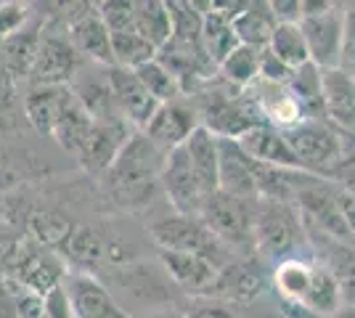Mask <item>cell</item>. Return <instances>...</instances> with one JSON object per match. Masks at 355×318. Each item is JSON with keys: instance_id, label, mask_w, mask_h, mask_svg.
<instances>
[{"instance_id": "38", "label": "cell", "mask_w": 355, "mask_h": 318, "mask_svg": "<svg viewBox=\"0 0 355 318\" xmlns=\"http://www.w3.org/2000/svg\"><path fill=\"white\" fill-rule=\"evenodd\" d=\"M24 242H27V236H21L19 231H14L8 223L0 220V268L6 271V276L14 268V263H16V258H19Z\"/></svg>"}, {"instance_id": "1", "label": "cell", "mask_w": 355, "mask_h": 318, "mask_svg": "<svg viewBox=\"0 0 355 318\" xmlns=\"http://www.w3.org/2000/svg\"><path fill=\"white\" fill-rule=\"evenodd\" d=\"M164 159L167 154L157 149L141 130H135L104 173L106 191L122 207H144L159 186Z\"/></svg>"}, {"instance_id": "12", "label": "cell", "mask_w": 355, "mask_h": 318, "mask_svg": "<svg viewBox=\"0 0 355 318\" xmlns=\"http://www.w3.org/2000/svg\"><path fill=\"white\" fill-rule=\"evenodd\" d=\"M159 186L164 188V194H167V199H170V204H173V210H175L178 215L199 218V210H202V204H205V194H202V188H199V181H196V175H193L189 154H186L183 146L167 154Z\"/></svg>"}, {"instance_id": "25", "label": "cell", "mask_w": 355, "mask_h": 318, "mask_svg": "<svg viewBox=\"0 0 355 318\" xmlns=\"http://www.w3.org/2000/svg\"><path fill=\"white\" fill-rule=\"evenodd\" d=\"M205 8L207 11H205V24H202V51L209 59V64L218 69L225 61V56L241 43H239L236 32H234V19L215 11L212 3H205Z\"/></svg>"}, {"instance_id": "9", "label": "cell", "mask_w": 355, "mask_h": 318, "mask_svg": "<svg viewBox=\"0 0 355 318\" xmlns=\"http://www.w3.org/2000/svg\"><path fill=\"white\" fill-rule=\"evenodd\" d=\"M300 30L308 43L311 64L318 69H337L342 48V3H331L326 11L300 19Z\"/></svg>"}, {"instance_id": "16", "label": "cell", "mask_w": 355, "mask_h": 318, "mask_svg": "<svg viewBox=\"0 0 355 318\" xmlns=\"http://www.w3.org/2000/svg\"><path fill=\"white\" fill-rule=\"evenodd\" d=\"M64 292L74 318H128L104 284H98L88 273H67Z\"/></svg>"}, {"instance_id": "19", "label": "cell", "mask_w": 355, "mask_h": 318, "mask_svg": "<svg viewBox=\"0 0 355 318\" xmlns=\"http://www.w3.org/2000/svg\"><path fill=\"white\" fill-rule=\"evenodd\" d=\"M236 146L247 154L250 159L260 162V165L270 167H286V170H300L295 154L289 149L284 130L273 127V125H254L252 130H247L241 138H236Z\"/></svg>"}, {"instance_id": "10", "label": "cell", "mask_w": 355, "mask_h": 318, "mask_svg": "<svg viewBox=\"0 0 355 318\" xmlns=\"http://www.w3.org/2000/svg\"><path fill=\"white\" fill-rule=\"evenodd\" d=\"M80 67V53L67 35L53 30L40 32V48L32 67V85H69Z\"/></svg>"}, {"instance_id": "34", "label": "cell", "mask_w": 355, "mask_h": 318, "mask_svg": "<svg viewBox=\"0 0 355 318\" xmlns=\"http://www.w3.org/2000/svg\"><path fill=\"white\" fill-rule=\"evenodd\" d=\"M112 56H114V67L122 69H138L148 64L151 59H157V48H151L138 35L135 30L125 32H112Z\"/></svg>"}, {"instance_id": "48", "label": "cell", "mask_w": 355, "mask_h": 318, "mask_svg": "<svg viewBox=\"0 0 355 318\" xmlns=\"http://www.w3.org/2000/svg\"><path fill=\"white\" fill-rule=\"evenodd\" d=\"M263 318H284V316L279 313V310H276V313H268V316H263Z\"/></svg>"}, {"instance_id": "21", "label": "cell", "mask_w": 355, "mask_h": 318, "mask_svg": "<svg viewBox=\"0 0 355 318\" xmlns=\"http://www.w3.org/2000/svg\"><path fill=\"white\" fill-rule=\"evenodd\" d=\"M183 149L189 154V162L191 170L199 181V188L205 199L212 197L218 191V167H220V146H218V138L207 133L205 127H196L189 141L183 143Z\"/></svg>"}, {"instance_id": "44", "label": "cell", "mask_w": 355, "mask_h": 318, "mask_svg": "<svg viewBox=\"0 0 355 318\" xmlns=\"http://www.w3.org/2000/svg\"><path fill=\"white\" fill-rule=\"evenodd\" d=\"M337 199H340V210H342V218H345V226H347L350 239H353V244H355V197L340 191Z\"/></svg>"}, {"instance_id": "26", "label": "cell", "mask_w": 355, "mask_h": 318, "mask_svg": "<svg viewBox=\"0 0 355 318\" xmlns=\"http://www.w3.org/2000/svg\"><path fill=\"white\" fill-rule=\"evenodd\" d=\"M93 117L88 114V109L80 104V98L72 93V88L67 91V98H64V106H61L59 122H56V130H53V138L59 141V146H64L67 152L77 154L83 149L85 138H88L90 127H93Z\"/></svg>"}, {"instance_id": "17", "label": "cell", "mask_w": 355, "mask_h": 318, "mask_svg": "<svg viewBox=\"0 0 355 318\" xmlns=\"http://www.w3.org/2000/svg\"><path fill=\"white\" fill-rule=\"evenodd\" d=\"M130 136L133 133H130L128 122H93V127H90L88 138H85L83 149L77 152V157H80V162L88 173L104 175Z\"/></svg>"}, {"instance_id": "7", "label": "cell", "mask_w": 355, "mask_h": 318, "mask_svg": "<svg viewBox=\"0 0 355 318\" xmlns=\"http://www.w3.org/2000/svg\"><path fill=\"white\" fill-rule=\"evenodd\" d=\"M67 37L80 56L104 64L106 69L114 67L112 37H109V30L96 3H77L74 11L67 14Z\"/></svg>"}, {"instance_id": "11", "label": "cell", "mask_w": 355, "mask_h": 318, "mask_svg": "<svg viewBox=\"0 0 355 318\" xmlns=\"http://www.w3.org/2000/svg\"><path fill=\"white\" fill-rule=\"evenodd\" d=\"M106 82H109L114 104H117L119 117L128 122L130 127H135V130H144L148 120L154 117V112L159 109V104L144 88V82L138 80V75H135L133 69L109 67L106 69Z\"/></svg>"}, {"instance_id": "18", "label": "cell", "mask_w": 355, "mask_h": 318, "mask_svg": "<svg viewBox=\"0 0 355 318\" xmlns=\"http://www.w3.org/2000/svg\"><path fill=\"white\" fill-rule=\"evenodd\" d=\"M159 260H162L164 271L173 279V284L189 292L191 297H207L215 292L220 268L207 258L199 255H189V252H164L159 249Z\"/></svg>"}, {"instance_id": "37", "label": "cell", "mask_w": 355, "mask_h": 318, "mask_svg": "<svg viewBox=\"0 0 355 318\" xmlns=\"http://www.w3.org/2000/svg\"><path fill=\"white\" fill-rule=\"evenodd\" d=\"M329 181L334 183L340 191L355 197V138L345 136V154H342V159L337 162V167L331 170Z\"/></svg>"}, {"instance_id": "42", "label": "cell", "mask_w": 355, "mask_h": 318, "mask_svg": "<svg viewBox=\"0 0 355 318\" xmlns=\"http://www.w3.org/2000/svg\"><path fill=\"white\" fill-rule=\"evenodd\" d=\"M268 6L276 24H300L302 19V0H270Z\"/></svg>"}, {"instance_id": "29", "label": "cell", "mask_w": 355, "mask_h": 318, "mask_svg": "<svg viewBox=\"0 0 355 318\" xmlns=\"http://www.w3.org/2000/svg\"><path fill=\"white\" fill-rule=\"evenodd\" d=\"M313 265L308 260L300 258H286L276 263V268L270 273V284L276 289L279 300H289V303H302L308 289H311L313 279Z\"/></svg>"}, {"instance_id": "33", "label": "cell", "mask_w": 355, "mask_h": 318, "mask_svg": "<svg viewBox=\"0 0 355 318\" xmlns=\"http://www.w3.org/2000/svg\"><path fill=\"white\" fill-rule=\"evenodd\" d=\"M260 53L257 48L250 46H239L234 48L225 61L218 67L220 77L231 85V88H239V91H247L252 82L257 80V72H260Z\"/></svg>"}, {"instance_id": "6", "label": "cell", "mask_w": 355, "mask_h": 318, "mask_svg": "<svg viewBox=\"0 0 355 318\" xmlns=\"http://www.w3.org/2000/svg\"><path fill=\"white\" fill-rule=\"evenodd\" d=\"M199 220L205 223L209 233L223 244L239 252H254L252 244V202L228 197L223 191H215L205 199Z\"/></svg>"}, {"instance_id": "41", "label": "cell", "mask_w": 355, "mask_h": 318, "mask_svg": "<svg viewBox=\"0 0 355 318\" xmlns=\"http://www.w3.org/2000/svg\"><path fill=\"white\" fill-rule=\"evenodd\" d=\"M180 313L186 318H239L234 310H228L218 303H207L205 297H193L189 308H183Z\"/></svg>"}, {"instance_id": "43", "label": "cell", "mask_w": 355, "mask_h": 318, "mask_svg": "<svg viewBox=\"0 0 355 318\" xmlns=\"http://www.w3.org/2000/svg\"><path fill=\"white\" fill-rule=\"evenodd\" d=\"M43 300H45V318H74L69 300H67V292H64V284L56 287L53 292H48Z\"/></svg>"}, {"instance_id": "32", "label": "cell", "mask_w": 355, "mask_h": 318, "mask_svg": "<svg viewBox=\"0 0 355 318\" xmlns=\"http://www.w3.org/2000/svg\"><path fill=\"white\" fill-rule=\"evenodd\" d=\"M268 51L276 56V59L286 64L292 72L311 64V53H308V43L302 37V30L300 24H276L273 30V37L268 43Z\"/></svg>"}, {"instance_id": "28", "label": "cell", "mask_w": 355, "mask_h": 318, "mask_svg": "<svg viewBox=\"0 0 355 318\" xmlns=\"http://www.w3.org/2000/svg\"><path fill=\"white\" fill-rule=\"evenodd\" d=\"M74 223L59 210H35L30 215V220H27V231H30V239L37 247H43L48 252H56L59 255L61 249H64V244L69 239V233H72Z\"/></svg>"}, {"instance_id": "8", "label": "cell", "mask_w": 355, "mask_h": 318, "mask_svg": "<svg viewBox=\"0 0 355 318\" xmlns=\"http://www.w3.org/2000/svg\"><path fill=\"white\" fill-rule=\"evenodd\" d=\"M8 279H14L19 287L45 297L48 292H53L56 287L64 284L67 265L56 252H48L43 247H37L32 239H27L19 258H16L14 268L8 271Z\"/></svg>"}, {"instance_id": "13", "label": "cell", "mask_w": 355, "mask_h": 318, "mask_svg": "<svg viewBox=\"0 0 355 318\" xmlns=\"http://www.w3.org/2000/svg\"><path fill=\"white\" fill-rule=\"evenodd\" d=\"M199 127V117L193 112L191 104H186L183 98L180 101H170V104H159V109L154 112V117L148 120V125L141 130L144 136L162 149L164 154L180 149L189 136Z\"/></svg>"}, {"instance_id": "24", "label": "cell", "mask_w": 355, "mask_h": 318, "mask_svg": "<svg viewBox=\"0 0 355 318\" xmlns=\"http://www.w3.org/2000/svg\"><path fill=\"white\" fill-rule=\"evenodd\" d=\"M61 258H67V263H72L77 273L96 271L104 265V260H109V244L98 236V231L90 226H74L69 239L61 249Z\"/></svg>"}, {"instance_id": "22", "label": "cell", "mask_w": 355, "mask_h": 318, "mask_svg": "<svg viewBox=\"0 0 355 318\" xmlns=\"http://www.w3.org/2000/svg\"><path fill=\"white\" fill-rule=\"evenodd\" d=\"M40 32L43 30L37 27H24L0 43V69L11 82L30 80L35 59H37V48H40Z\"/></svg>"}, {"instance_id": "14", "label": "cell", "mask_w": 355, "mask_h": 318, "mask_svg": "<svg viewBox=\"0 0 355 318\" xmlns=\"http://www.w3.org/2000/svg\"><path fill=\"white\" fill-rule=\"evenodd\" d=\"M268 287H270V276H268L263 260L244 258V260H231V265L223 268L212 294L225 297L231 303L250 305L257 297H263L268 292Z\"/></svg>"}, {"instance_id": "47", "label": "cell", "mask_w": 355, "mask_h": 318, "mask_svg": "<svg viewBox=\"0 0 355 318\" xmlns=\"http://www.w3.org/2000/svg\"><path fill=\"white\" fill-rule=\"evenodd\" d=\"M151 318H186V316L178 310V313H157V316H151Z\"/></svg>"}, {"instance_id": "35", "label": "cell", "mask_w": 355, "mask_h": 318, "mask_svg": "<svg viewBox=\"0 0 355 318\" xmlns=\"http://www.w3.org/2000/svg\"><path fill=\"white\" fill-rule=\"evenodd\" d=\"M133 72L138 75V80L144 82V88L154 96L157 104H170V101H180V98H183V91H180L178 80L170 75L157 59H151L148 64L138 67Z\"/></svg>"}, {"instance_id": "30", "label": "cell", "mask_w": 355, "mask_h": 318, "mask_svg": "<svg viewBox=\"0 0 355 318\" xmlns=\"http://www.w3.org/2000/svg\"><path fill=\"white\" fill-rule=\"evenodd\" d=\"M133 30L146 40L148 46L159 51L173 35L167 3H157V0L133 3Z\"/></svg>"}, {"instance_id": "39", "label": "cell", "mask_w": 355, "mask_h": 318, "mask_svg": "<svg viewBox=\"0 0 355 318\" xmlns=\"http://www.w3.org/2000/svg\"><path fill=\"white\" fill-rule=\"evenodd\" d=\"M27 16H30V6L24 3H0V43L19 30H24Z\"/></svg>"}, {"instance_id": "5", "label": "cell", "mask_w": 355, "mask_h": 318, "mask_svg": "<svg viewBox=\"0 0 355 318\" xmlns=\"http://www.w3.org/2000/svg\"><path fill=\"white\" fill-rule=\"evenodd\" d=\"M193 112L199 117V127H205L215 138L236 141L254 125H263V117L244 96H225L220 91H207L196 98Z\"/></svg>"}, {"instance_id": "15", "label": "cell", "mask_w": 355, "mask_h": 318, "mask_svg": "<svg viewBox=\"0 0 355 318\" xmlns=\"http://www.w3.org/2000/svg\"><path fill=\"white\" fill-rule=\"evenodd\" d=\"M324 120L342 136L355 138V77L342 69H321Z\"/></svg>"}, {"instance_id": "40", "label": "cell", "mask_w": 355, "mask_h": 318, "mask_svg": "<svg viewBox=\"0 0 355 318\" xmlns=\"http://www.w3.org/2000/svg\"><path fill=\"white\" fill-rule=\"evenodd\" d=\"M292 69L282 64V61L276 59L270 51H263L260 53V72H257V80H266L270 85H289V80H292Z\"/></svg>"}, {"instance_id": "36", "label": "cell", "mask_w": 355, "mask_h": 318, "mask_svg": "<svg viewBox=\"0 0 355 318\" xmlns=\"http://www.w3.org/2000/svg\"><path fill=\"white\" fill-rule=\"evenodd\" d=\"M337 69L355 77V0L342 3V48Z\"/></svg>"}, {"instance_id": "3", "label": "cell", "mask_w": 355, "mask_h": 318, "mask_svg": "<svg viewBox=\"0 0 355 318\" xmlns=\"http://www.w3.org/2000/svg\"><path fill=\"white\" fill-rule=\"evenodd\" d=\"M284 138L295 154L300 170L326 178V181L345 154V136L340 130H334L326 120L300 122L295 127L284 130Z\"/></svg>"}, {"instance_id": "46", "label": "cell", "mask_w": 355, "mask_h": 318, "mask_svg": "<svg viewBox=\"0 0 355 318\" xmlns=\"http://www.w3.org/2000/svg\"><path fill=\"white\" fill-rule=\"evenodd\" d=\"M331 318H355V308H347V305H342L340 310L334 313Z\"/></svg>"}, {"instance_id": "27", "label": "cell", "mask_w": 355, "mask_h": 318, "mask_svg": "<svg viewBox=\"0 0 355 318\" xmlns=\"http://www.w3.org/2000/svg\"><path fill=\"white\" fill-rule=\"evenodd\" d=\"M273 30H276V19L270 14V6L260 0L247 3L244 11L234 19V32H236L239 43L257 48V51H266L273 37Z\"/></svg>"}, {"instance_id": "23", "label": "cell", "mask_w": 355, "mask_h": 318, "mask_svg": "<svg viewBox=\"0 0 355 318\" xmlns=\"http://www.w3.org/2000/svg\"><path fill=\"white\" fill-rule=\"evenodd\" d=\"M67 91L69 85H32V91L24 96V114L37 133L53 138Z\"/></svg>"}, {"instance_id": "4", "label": "cell", "mask_w": 355, "mask_h": 318, "mask_svg": "<svg viewBox=\"0 0 355 318\" xmlns=\"http://www.w3.org/2000/svg\"><path fill=\"white\" fill-rule=\"evenodd\" d=\"M151 239L157 242L159 249L164 252H189V255H199L215 263L218 268L231 265L228 252L212 233H209L205 223L199 218H189V215H173V218H159L148 228Z\"/></svg>"}, {"instance_id": "31", "label": "cell", "mask_w": 355, "mask_h": 318, "mask_svg": "<svg viewBox=\"0 0 355 318\" xmlns=\"http://www.w3.org/2000/svg\"><path fill=\"white\" fill-rule=\"evenodd\" d=\"M297 104L302 106L308 120H324V104H321V69L315 64H305L295 69V75L286 85Z\"/></svg>"}, {"instance_id": "2", "label": "cell", "mask_w": 355, "mask_h": 318, "mask_svg": "<svg viewBox=\"0 0 355 318\" xmlns=\"http://www.w3.org/2000/svg\"><path fill=\"white\" fill-rule=\"evenodd\" d=\"M305 242L300 210L289 202L254 199L252 202V244L257 258L286 260Z\"/></svg>"}, {"instance_id": "20", "label": "cell", "mask_w": 355, "mask_h": 318, "mask_svg": "<svg viewBox=\"0 0 355 318\" xmlns=\"http://www.w3.org/2000/svg\"><path fill=\"white\" fill-rule=\"evenodd\" d=\"M220 146V167H218V191L228 197L254 202L257 199V186H254V173H252V159L236 146V141L218 138Z\"/></svg>"}, {"instance_id": "45", "label": "cell", "mask_w": 355, "mask_h": 318, "mask_svg": "<svg viewBox=\"0 0 355 318\" xmlns=\"http://www.w3.org/2000/svg\"><path fill=\"white\" fill-rule=\"evenodd\" d=\"M279 313L284 318H324L318 316L315 310H311V308H305L300 303H289V300H279Z\"/></svg>"}]
</instances>
